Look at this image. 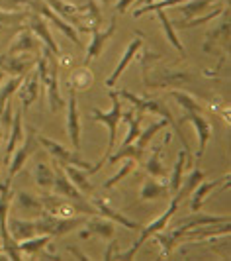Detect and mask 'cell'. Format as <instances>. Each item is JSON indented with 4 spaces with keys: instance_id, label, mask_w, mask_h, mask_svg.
<instances>
[{
    "instance_id": "6da1fadb",
    "label": "cell",
    "mask_w": 231,
    "mask_h": 261,
    "mask_svg": "<svg viewBox=\"0 0 231 261\" xmlns=\"http://www.w3.org/2000/svg\"><path fill=\"white\" fill-rule=\"evenodd\" d=\"M43 55L38 57V63H36V69L39 73V85L45 89V94H47V102H49V110L51 112H59L63 110L65 100L61 96V91H59V63H57V55L47 47H39Z\"/></svg>"
},
{
    "instance_id": "7a4b0ae2",
    "label": "cell",
    "mask_w": 231,
    "mask_h": 261,
    "mask_svg": "<svg viewBox=\"0 0 231 261\" xmlns=\"http://www.w3.org/2000/svg\"><path fill=\"white\" fill-rule=\"evenodd\" d=\"M110 98H112V108H110L108 112H102V110H98V108L92 110V120H94V122H100V124H104V126L108 128V149H106V153H104L102 159H100L96 165L90 167L89 175H94L96 171L100 169L104 163L108 161L110 153L115 149V134H118V126H120V122H122V98L115 94V91H110Z\"/></svg>"
},
{
    "instance_id": "3957f363",
    "label": "cell",
    "mask_w": 231,
    "mask_h": 261,
    "mask_svg": "<svg viewBox=\"0 0 231 261\" xmlns=\"http://www.w3.org/2000/svg\"><path fill=\"white\" fill-rule=\"evenodd\" d=\"M115 94H118L120 98L129 100V102L133 105V108H135V110H139V112H143V114H145V112H153V114H159V116L165 118V120L168 122V126L177 132V136L180 138V142H182V149H186V153H188V144H186V138H184V134H182V130H180L179 120L172 116V112L165 106V102H161V100H153V98H141V96H137V94H131V92L126 91V89L118 91Z\"/></svg>"
},
{
    "instance_id": "277c9868",
    "label": "cell",
    "mask_w": 231,
    "mask_h": 261,
    "mask_svg": "<svg viewBox=\"0 0 231 261\" xmlns=\"http://www.w3.org/2000/svg\"><path fill=\"white\" fill-rule=\"evenodd\" d=\"M10 181L0 183V240H2V253L8 255V259H22V251L18 248V242L14 240L8 232V214H10V202H12V193H10Z\"/></svg>"
},
{
    "instance_id": "5b68a950",
    "label": "cell",
    "mask_w": 231,
    "mask_h": 261,
    "mask_svg": "<svg viewBox=\"0 0 231 261\" xmlns=\"http://www.w3.org/2000/svg\"><path fill=\"white\" fill-rule=\"evenodd\" d=\"M86 218H59V216H53L49 212H41L38 218H34V226H36V234H45L51 236V238H59L65 236L73 230H77L80 226H84Z\"/></svg>"
},
{
    "instance_id": "8992f818",
    "label": "cell",
    "mask_w": 231,
    "mask_h": 261,
    "mask_svg": "<svg viewBox=\"0 0 231 261\" xmlns=\"http://www.w3.org/2000/svg\"><path fill=\"white\" fill-rule=\"evenodd\" d=\"M179 204H180V200L175 195H172V200H170V204H168L167 212H165V214H161L159 218H155V220L149 224V226H145V228L141 226V234H139V238H137V242H135V244H133V246H131L128 251H124V253H115L114 259H131V257H133V255L139 251V248H141L143 244H145V242H147V240H149V238H151L155 232H161V230L168 228V222L172 220L175 212L179 210Z\"/></svg>"
},
{
    "instance_id": "52a82bcc",
    "label": "cell",
    "mask_w": 231,
    "mask_h": 261,
    "mask_svg": "<svg viewBox=\"0 0 231 261\" xmlns=\"http://www.w3.org/2000/svg\"><path fill=\"white\" fill-rule=\"evenodd\" d=\"M22 142H24L22 147H20V149H14L12 157H10V171H8V175H6V181H10V183L14 181V177L22 171V167L26 165V161L30 159V155H34L36 149L39 147L38 130H36L34 126H27L26 140H22Z\"/></svg>"
},
{
    "instance_id": "ba28073f",
    "label": "cell",
    "mask_w": 231,
    "mask_h": 261,
    "mask_svg": "<svg viewBox=\"0 0 231 261\" xmlns=\"http://www.w3.org/2000/svg\"><path fill=\"white\" fill-rule=\"evenodd\" d=\"M26 6H27V8H32V10H34L36 14H39L41 18H45L47 22H51L53 26L57 28V30H59L63 36H67V38L71 39V41H75L78 47H82V43H80V38H78L77 30L71 26L69 22H65V20L61 18V16H59V14L53 12L51 8L45 4V0H27Z\"/></svg>"
},
{
    "instance_id": "9c48e42d",
    "label": "cell",
    "mask_w": 231,
    "mask_h": 261,
    "mask_svg": "<svg viewBox=\"0 0 231 261\" xmlns=\"http://www.w3.org/2000/svg\"><path fill=\"white\" fill-rule=\"evenodd\" d=\"M38 144L43 145V149H47V153L57 159V163H63V165H75L80 169H90L89 161H84L82 157L78 155V149H67L65 145L53 142L45 136H38Z\"/></svg>"
},
{
    "instance_id": "30bf717a",
    "label": "cell",
    "mask_w": 231,
    "mask_h": 261,
    "mask_svg": "<svg viewBox=\"0 0 231 261\" xmlns=\"http://www.w3.org/2000/svg\"><path fill=\"white\" fill-rule=\"evenodd\" d=\"M39 55L32 53H4L0 55V69L10 77H26L27 73L36 67Z\"/></svg>"
},
{
    "instance_id": "8fae6325",
    "label": "cell",
    "mask_w": 231,
    "mask_h": 261,
    "mask_svg": "<svg viewBox=\"0 0 231 261\" xmlns=\"http://www.w3.org/2000/svg\"><path fill=\"white\" fill-rule=\"evenodd\" d=\"M184 122H190V124L194 126V130H196V138H198V153H196V161H200L206 151V145H208V142L212 140V132H214V128H212V124L208 122V118H204L200 112H186L184 116L180 118L179 126H182Z\"/></svg>"
},
{
    "instance_id": "7c38bea8",
    "label": "cell",
    "mask_w": 231,
    "mask_h": 261,
    "mask_svg": "<svg viewBox=\"0 0 231 261\" xmlns=\"http://www.w3.org/2000/svg\"><path fill=\"white\" fill-rule=\"evenodd\" d=\"M118 30V18H112L110 26L106 30H100V28H92L90 34H92V39H90V45L86 47V57H84V65H90L98 55H102L106 43L112 39V36Z\"/></svg>"
},
{
    "instance_id": "4fadbf2b",
    "label": "cell",
    "mask_w": 231,
    "mask_h": 261,
    "mask_svg": "<svg viewBox=\"0 0 231 261\" xmlns=\"http://www.w3.org/2000/svg\"><path fill=\"white\" fill-rule=\"evenodd\" d=\"M45 4L51 8L55 14H59L65 22H69L75 30H80V32H90L89 28L84 26L82 22V6H77V4H71L67 0H45Z\"/></svg>"
},
{
    "instance_id": "5bb4252c",
    "label": "cell",
    "mask_w": 231,
    "mask_h": 261,
    "mask_svg": "<svg viewBox=\"0 0 231 261\" xmlns=\"http://www.w3.org/2000/svg\"><path fill=\"white\" fill-rule=\"evenodd\" d=\"M16 92H18L20 102H22V112H27L30 106L39 98V73L36 67L27 73V77L22 79V83H20Z\"/></svg>"
},
{
    "instance_id": "9a60e30c",
    "label": "cell",
    "mask_w": 231,
    "mask_h": 261,
    "mask_svg": "<svg viewBox=\"0 0 231 261\" xmlns=\"http://www.w3.org/2000/svg\"><path fill=\"white\" fill-rule=\"evenodd\" d=\"M67 106V136L75 149L80 147V118H78L77 108V92L69 89V100L65 102Z\"/></svg>"
},
{
    "instance_id": "2e32d148",
    "label": "cell",
    "mask_w": 231,
    "mask_h": 261,
    "mask_svg": "<svg viewBox=\"0 0 231 261\" xmlns=\"http://www.w3.org/2000/svg\"><path fill=\"white\" fill-rule=\"evenodd\" d=\"M39 47H41V43H39L38 36L30 28H22V30H18V34L12 38V43H10V47H8L6 53H10V55H14V53H32V55H38Z\"/></svg>"
},
{
    "instance_id": "e0dca14e",
    "label": "cell",
    "mask_w": 231,
    "mask_h": 261,
    "mask_svg": "<svg viewBox=\"0 0 231 261\" xmlns=\"http://www.w3.org/2000/svg\"><path fill=\"white\" fill-rule=\"evenodd\" d=\"M221 16H223V20H221L214 30H210V32L206 34V41H204L206 53L212 51V49L216 47V43H221L223 47L229 45V8H227V10L223 8Z\"/></svg>"
},
{
    "instance_id": "ac0fdd59",
    "label": "cell",
    "mask_w": 231,
    "mask_h": 261,
    "mask_svg": "<svg viewBox=\"0 0 231 261\" xmlns=\"http://www.w3.org/2000/svg\"><path fill=\"white\" fill-rule=\"evenodd\" d=\"M41 204H43L45 212H49L53 216H59V218H71V216L77 214L75 204L59 195H43L41 196Z\"/></svg>"
},
{
    "instance_id": "d6986e66",
    "label": "cell",
    "mask_w": 231,
    "mask_h": 261,
    "mask_svg": "<svg viewBox=\"0 0 231 261\" xmlns=\"http://www.w3.org/2000/svg\"><path fill=\"white\" fill-rule=\"evenodd\" d=\"M143 47V38L141 34H137V38L133 39V41H129V45L126 47V51H124V55H122V59H120V63L115 65V69L112 71V75L106 79V87H114L115 81L122 77V73L128 69V65L133 61V57L139 53V49Z\"/></svg>"
},
{
    "instance_id": "ffe728a7",
    "label": "cell",
    "mask_w": 231,
    "mask_h": 261,
    "mask_svg": "<svg viewBox=\"0 0 231 261\" xmlns=\"http://www.w3.org/2000/svg\"><path fill=\"white\" fill-rule=\"evenodd\" d=\"M14 212H24L26 216H30V220H34V218H38L39 214L43 212L41 198L20 191L14 196Z\"/></svg>"
},
{
    "instance_id": "44dd1931",
    "label": "cell",
    "mask_w": 231,
    "mask_h": 261,
    "mask_svg": "<svg viewBox=\"0 0 231 261\" xmlns=\"http://www.w3.org/2000/svg\"><path fill=\"white\" fill-rule=\"evenodd\" d=\"M92 206L96 208V214L98 216H104V218H110L112 222H118L120 226H124V228H128V230H141V224L133 222V220H129V218H126L122 212H118V210L110 208L108 206V202L106 200H100V198H94L92 200Z\"/></svg>"
},
{
    "instance_id": "7402d4cb",
    "label": "cell",
    "mask_w": 231,
    "mask_h": 261,
    "mask_svg": "<svg viewBox=\"0 0 231 261\" xmlns=\"http://www.w3.org/2000/svg\"><path fill=\"white\" fill-rule=\"evenodd\" d=\"M30 20V30L38 36L41 41H43V45H47L49 49H51L57 57H59V45H57V41L53 39V36H51V32H49V26H47V20L45 18H41L39 14H34V16H30L27 18Z\"/></svg>"
},
{
    "instance_id": "603a6c76",
    "label": "cell",
    "mask_w": 231,
    "mask_h": 261,
    "mask_svg": "<svg viewBox=\"0 0 231 261\" xmlns=\"http://www.w3.org/2000/svg\"><path fill=\"white\" fill-rule=\"evenodd\" d=\"M170 191H168V183L161 181V179H147L143 181L141 189H139V198L141 200H159V198H168Z\"/></svg>"
},
{
    "instance_id": "cb8c5ba5",
    "label": "cell",
    "mask_w": 231,
    "mask_h": 261,
    "mask_svg": "<svg viewBox=\"0 0 231 261\" xmlns=\"http://www.w3.org/2000/svg\"><path fill=\"white\" fill-rule=\"evenodd\" d=\"M225 181H229V175H223V177L214 179V181H202V183L198 185V187L192 191V195H190L192 196V200H190V208H192V212H198V210L202 208L206 196L210 195L216 187H219L221 183H225Z\"/></svg>"
},
{
    "instance_id": "d4e9b609",
    "label": "cell",
    "mask_w": 231,
    "mask_h": 261,
    "mask_svg": "<svg viewBox=\"0 0 231 261\" xmlns=\"http://www.w3.org/2000/svg\"><path fill=\"white\" fill-rule=\"evenodd\" d=\"M84 226H86V230L80 232V238H82V240L92 234L102 236L104 240H110V238L115 234L114 222H112L110 218H104V216H100V218H92L90 222H84Z\"/></svg>"
},
{
    "instance_id": "484cf974",
    "label": "cell",
    "mask_w": 231,
    "mask_h": 261,
    "mask_svg": "<svg viewBox=\"0 0 231 261\" xmlns=\"http://www.w3.org/2000/svg\"><path fill=\"white\" fill-rule=\"evenodd\" d=\"M163 145H153L151 149V155L145 159V163H143V167L145 171L155 177V179H161V181H167V169H165V163H163V159H161V153H163Z\"/></svg>"
},
{
    "instance_id": "4316f807",
    "label": "cell",
    "mask_w": 231,
    "mask_h": 261,
    "mask_svg": "<svg viewBox=\"0 0 231 261\" xmlns=\"http://www.w3.org/2000/svg\"><path fill=\"white\" fill-rule=\"evenodd\" d=\"M59 165L65 171V175L69 177V181L75 185L80 193H86V195L92 193L94 187L89 181V169H80V167H75V165H63V163H59Z\"/></svg>"
},
{
    "instance_id": "83f0119b",
    "label": "cell",
    "mask_w": 231,
    "mask_h": 261,
    "mask_svg": "<svg viewBox=\"0 0 231 261\" xmlns=\"http://www.w3.org/2000/svg\"><path fill=\"white\" fill-rule=\"evenodd\" d=\"M8 232L12 236L16 242H22V240H30L34 238L36 234V226H34V220L30 218H10V224H8Z\"/></svg>"
},
{
    "instance_id": "f1b7e54d",
    "label": "cell",
    "mask_w": 231,
    "mask_h": 261,
    "mask_svg": "<svg viewBox=\"0 0 231 261\" xmlns=\"http://www.w3.org/2000/svg\"><path fill=\"white\" fill-rule=\"evenodd\" d=\"M229 220V216H214V214H202L200 210L198 212H194L192 216H188V218H180L177 226H182V228H196V226H214V224H219V222H227Z\"/></svg>"
},
{
    "instance_id": "f546056e",
    "label": "cell",
    "mask_w": 231,
    "mask_h": 261,
    "mask_svg": "<svg viewBox=\"0 0 231 261\" xmlns=\"http://www.w3.org/2000/svg\"><path fill=\"white\" fill-rule=\"evenodd\" d=\"M22 114H24V112H22V110H18V112L12 116L10 140H8V145H6V157H4V161H10L14 149L22 144V140H24V130H22Z\"/></svg>"
},
{
    "instance_id": "4dcf8cb0",
    "label": "cell",
    "mask_w": 231,
    "mask_h": 261,
    "mask_svg": "<svg viewBox=\"0 0 231 261\" xmlns=\"http://www.w3.org/2000/svg\"><path fill=\"white\" fill-rule=\"evenodd\" d=\"M155 12H157V18L161 20V26H163V32H165V38L168 39V43H170V45H172V47H175V49H177V51L184 57V53H186V51H184V45H182L180 38L177 36L175 26H172V22L168 20V16L165 14V10L161 8V10H155Z\"/></svg>"
},
{
    "instance_id": "1f68e13d",
    "label": "cell",
    "mask_w": 231,
    "mask_h": 261,
    "mask_svg": "<svg viewBox=\"0 0 231 261\" xmlns=\"http://www.w3.org/2000/svg\"><path fill=\"white\" fill-rule=\"evenodd\" d=\"M204 171H200V169H192L190 173H188V177L186 179H182V183H180V187H179V191L175 193V196L179 198L180 202L186 198V196H190L192 195V191L198 187V185L204 181Z\"/></svg>"
},
{
    "instance_id": "d6a6232c",
    "label": "cell",
    "mask_w": 231,
    "mask_h": 261,
    "mask_svg": "<svg viewBox=\"0 0 231 261\" xmlns=\"http://www.w3.org/2000/svg\"><path fill=\"white\" fill-rule=\"evenodd\" d=\"M92 73H90L89 65L80 67V69H75L73 73H71V77H69V89H73L75 92L78 91H86L92 87Z\"/></svg>"
},
{
    "instance_id": "836d02e7",
    "label": "cell",
    "mask_w": 231,
    "mask_h": 261,
    "mask_svg": "<svg viewBox=\"0 0 231 261\" xmlns=\"http://www.w3.org/2000/svg\"><path fill=\"white\" fill-rule=\"evenodd\" d=\"M30 18V12H2L0 10V38L8 36L12 32V28L24 24V20Z\"/></svg>"
},
{
    "instance_id": "e575fe53",
    "label": "cell",
    "mask_w": 231,
    "mask_h": 261,
    "mask_svg": "<svg viewBox=\"0 0 231 261\" xmlns=\"http://www.w3.org/2000/svg\"><path fill=\"white\" fill-rule=\"evenodd\" d=\"M51 240H53L51 236L38 234V236H34V238H30V240H22V242H18V248H20V251H22V255L26 253V255H32V257H34L39 249L47 248Z\"/></svg>"
},
{
    "instance_id": "d590c367",
    "label": "cell",
    "mask_w": 231,
    "mask_h": 261,
    "mask_svg": "<svg viewBox=\"0 0 231 261\" xmlns=\"http://www.w3.org/2000/svg\"><path fill=\"white\" fill-rule=\"evenodd\" d=\"M186 149H182L177 157V163L172 165V173H170V177H168V191H170V195H175L177 191H179L180 183H182V173H184V167H186Z\"/></svg>"
},
{
    "instance_id": "8d00e7d4",
    "label": "cell",
    "mask_w": 231,
    "mask_h": 261,
    "mask_svg": "<svg viewBox=\"0 0 231 261\" xmlns=\"http://www.w3.org/2000/svg\"><path fill=\"white\" fill-rule=\"evenodd\" d=\"M223 12V6L218 4L212 12L208 14H202V16H194V18H188V20H182V22H175V26L179 28V30H188V28H196V26H202V24H208V22H212V20H216L218 16H221Z\"/></svg>"
},
{
    "instance_id": "74e56055",
    "label": "cell",
    "mask_w": 231,
    "mask_h": 261,
    "mask_svg": "<svg viewBox=\"0 0 231 261\" xmlns=\"http://www.w3.org/2000/svg\"><path fill=\"white\" fill-rule=\"evenodd\" d=\"M143 155H145V149L137 147L135 144H129V145H122V147L118 149V153H110L108 161H110V163L114 165V163H118L120 159L131 157V159H135L137 163H143Z\"/></svg>"
},
{
    "instance_id": "f35d334b",
    "label": "cell",
    "mask_w": 231,
    "mask_h": 261,
    "mask_svg": "<svg viewBox=\"0 0 231 261\" xmlns=\"http://www.w3.org/2000/svg\"><path fill=\"white\" fill-rule=\"evenodd\" d=\"M214 4V0H186V2H182L179 4L180 8V14L184 16V20H188V18H194V16H198V14H202L208 8V6H212Z\"/></svg>"
},
{
    "instance_id": "ab89813d",
    "label": "cell",
    "mask_w": 231,
    "mask_h": 261,
    "mask_svg": "<svg viewBox=\"0 0 231 261\" xmlns=\"http://www.w3.org/2000/svg\"><path fill=\"white\" fill-rule=\"evenodd\" d=\"M168 122L163 118V120H159V122H153L149 128H145L143 132H139V136H137V140L133 142V144L137 145V147H141V149H147V145H149V142L155 138V134L157 132H161L163 128H167Z\"/></svg>"
},
{
    "instance_id": "60d3db41",
    "label": "cell",
    "mask_w": 231,
    "mask_h": 261,
    "mask_svg": "<svg viewBox=\"0 0 231 261\" xmlns=\"http://www.w3.org/2000/svg\"><path fill=\"white\" fill-rule=\"evenodd\" d=\"M36 181H38L39 189L51 191L53 181H55V171L47 163H38V167H36Z\"/></svg>"
},
{
    "instance_id": "b9f144b4",
    "label": "cell",
    "mask_w": 231,
    "mask_h": 261,
    "mask_svg": "<svg viewBox=\"0 0 231 261\" xmlns=\"http://www.w3.org/2000/svg\"><path fill=\"white\" fill-rule=\"evenodd\" d=\"M170 96L179 102L180 108H184V112H200V114H204V108L198 105L190 94H186V92H179V91H170Z\"/></svg>"
},
{
    "instance_id": "7bdbcfd3",
    "label": "cell",
    "mask_w": 231,
    "mask_h": 261,
    "mask_svg": "<svg viewBox=\"0 0 231 261\" xmlns=\"http://www.w3.org/2000/svg\"><path fill=\"white\" fill-rule=\"evenodd\" d=\"M135 167H137V161H135V159H131V157H126V163L122 165V169L118 171L114 177H110V179L104 183V189H112V187H115V185L120 183V181H122L126 175H129V173L135 169Z\"/></svg>"
},
{
    "instance_id": "ee69618b",
    "label": "cell",
    "mask_w": 231,
    "mask_h": 261,
    "mask_svg": "<svg viewBox=\"0 0 231 261\" xmlns=\"http://www.w3.org/2000/svg\"><path fill=\"white\" fill-rule=\"evenodd\" d=\"M182 2H186V0H159V2H147V4H143L141 8H137L133 16L135 18H139L143 14L147 12H155V10H161V8H167V6H179Z\"/></svg>"
},
{
    "instance_id": "f6af8a7d",
    "label": "cell",
    "mask_w": 231,
    "mask_h": 261,
    "mask_svg": "<svg viewBox=\"0 0 231 261\" xmlns=\"http://www.w3.org/2000/svg\"><path fill=\"white\" fill-rule=\"evenodd\" d=\"M22 79L24 77H12L4 87H0V110L4 108V105L10 100L14 96V92L18 91V87H20V83H22Z\"/></svg>"
},
{
    "instance_id": "bcb514c9",
    "label": "cell",
    "mask_w": 231,
    "mask_h": 261,
    "mask_svg": "<svg viewBox=\"0 0 231 261\" xmlns=\"http://www.w3.org/2000/svg\"><path fill=\"white\" fill-rule=\"evenodd\" d=\"M12 102L8 100L4 108L0 110V128H4V130H10V126H12Z\"/></svg>"
},
{
    "instance_id": "7dc6e473",
    "label": "cell",
    "mask_w": 231,
    "mask_h": 261,
    "mask_svg": "<svg viewBox=\"0 0 231 261\" xmlns=\"http://www.w3.org/2000/svg\"><path fill=\"white\" fill-rule=\"evenodd\" d=\"M27 0H0V10L2 12H20L24 10L22 6H26Z\"/></svg>"
},
{
    "instance_id": "c3c4849f",
    "label": "cell",
    "mask_w": 231,
    "mask_h": 261,
    "mask_svg": "<svg viewBox=\"0 0 231 261\" xmlns=\"http://www.w3.org/2000/svg\"><path fill=\"white\" fill-rule=\"evenodd\" d=\"M133 2H135V0H118V4H115V10H118V14H124L129 6L133 4Z\"/></svg>"
},
{
    "instance_id": "681fc988",
    "label": "cell",
    "mask_w": 231,
    "mask_h": 261,
    "mask_svg": "<svg viewBox=\"0 0 231 261\" xmlns=\"http://www.w3.org/2000/svg\"><path fill=\"white\" fill-rule=\"evenodd\" d=\"M114 248H115V242H112V244L108 246V251H106L104 259H112V255H114Z\"/></svg>"
},
{
    "instance_id": "f907efd6",
    "label": "cell",
    "mask_w": 231,
    "mask_h": 261,
    "mask_svg": "<svg viewBox=\"0 0 231 261\" xmlns=\"http://www.w3.org/2000/svg\"><path fill=\"white\" fill-rule=\"evenodd\" d=\"M4 79H6V73L0 69V85H2V81H4Z\"/></svg>"
},
{
    "instance_id": "816d5d0a",
    "label": "cell",
    "mask_w": 231,
    "mask_h": 261,
    "mask_svg": "<svg viewBox=\"0 0 231 261\" xmlns=\"http://www.w3.org/2000/svg\"><path fill=\"white\" fill-rule=\"evenodd\" d=\"M96 2H100V4H110L112 0H96Z\"/></svg>"
},
{
    "instance_id": "f5cc1de1",
    "label": "cell",
    "mask_w": 231,
    "mask_h": 261,
    "mask_svg": "<svg viewBox=\"0 0 231 261\" xmlns=\"http://www.w3.org/2000/svg\"><path fill=\"white\" fill-rule=\"evenodd\" d=\"M0 142H2V128H0Z\"/></svg>"
},
{
    "instance_id": "db71d44e",
    "label": "cell",
    "mask_w": 231,
    "mask_h": 261,
    "mask_svg": "<svg viewBox=\"0 0 231 261\" xmlns=\"http://www.w3.org/2000/svg\"><path fill=\"white\" fill-rule=\"evenodd\" d=\"M0 163H2V159H0Z\"/></svg>"
}]
</instances>
